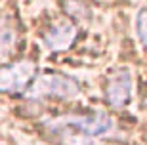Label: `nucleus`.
<instances>
[{
    "mask_svg": "<svg viewBox=\"0 0 147 145\" xmlns=\"http://www.w3.org/2000/svg\"><path fill=\"white\" fill-rule=\"evenodd\" d=\"M61 126H69V128H75L78 132H84V134L92 136H105L113 128V120L107 113L103 111H96V113L90 115H71V117H63L59 118Z\"/></svg>",
    "mask_w": 147,
    "mask_h": 145,
    "instance_id": "nucleus-1",
    "label": "nucleus"
},
{
    "mask_svg": "<svg viewBox=\"0 0 147 145\" xmlns=\"http://www.w3.org/2000/svg\"><path fill=\"white\" fill-rule=\"evenodd\" d=\"M34 94L36 96H54L71 99L78 96V84L73 80L71 76L65 75H44L34 82Z\"/></svg>",
    "mask_w": 147,
    "mask_h": 145,
    "instance_id": "nucleus-2",
    "label": "nucleus"
},
{
    "mask_svg": "<svg viewBox=\"0 0 147 145\" xmlns=\"http://www.w3.org/2000/svg\"><path fill=\"white\" fill-rule=\"evenodd\" d=\"M105 97L113 107H126L132 97V76L126 71L113 75L105 86Z\"/></svg>",
    "mask_w": 147,
    "mask_h": 145,
    "instance_id": "nucleus-3",
    "label": "nucleus"
},
{
    "mask_svg": "<svg viewBox=\"0 0 147 145\" xmlns=\"http://www.w3.org/2000/svg\"><path fill=\"white\" fill-rule=\"evenodd\" d=\"M44 38L52 50H67L76 38V25L71 21H59L50 29Z\"/></svg>",
    "mask_w": 147,
    "mask_h": 145,
    "instance_id": "nucleus-4",
    "label": "nucleus"
},
{
    "mask_svg": "<svg viewBox=\"0 0 147 145\" xmlns=\"http://www.w3.org/2000/svg\"><path fill=\"white\" fill-rule=\"evenodd\" d=\"M136 32L140 36V42L147 48V8L142 10L136 17Z\"/></svg>",
    "mask_w": 147,
    "mask_h": 145,
    "instance_id": "nucleus-5",
    "label": "nucleus"
}]
</instances>
